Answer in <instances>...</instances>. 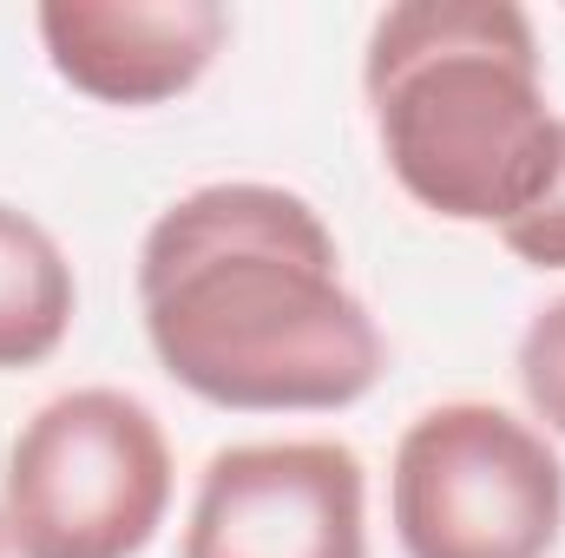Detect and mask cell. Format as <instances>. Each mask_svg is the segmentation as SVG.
Masks as SVG:
<instances>
[{
	"mask_svg": "<svg viewBox=\"0 0 565 558\" xmlns=\"http://www.w3.org/2000/svg\"><path fill=\"white\" fill-rule=\"evenodd\" d=\"M151 355L178 388L237 415H329L382 382V329L342 282L309 197L204 184L139 250Z\"/></svg>",
	"mask_w": 565,
	"mask_h": 558,
	"instance_id": "cell-1",
	"label": "cell"
},
{
	"mask_svg": "<svg viewBox=\"0 0 565 558\" xmlns=\"http://www.w3.org/2000/svg\"><path fill=\"white\" fill-rule=\"evenodd\" d=\"M369 106L402 191L454 224H513L559 164L533 20L513 0H402L369 33Z\"/></svg>",
	"mask_w": 565,
	"mask_h": 558,
	"instance_id": "cell-2",
	"label": "cell"
},
{
	"mask_svg": "<svg viewBox=\"0 0 565 558\" xmlns=\"http://www.w3.org/2000/svg\"><path fill=\"white\" fill-rule=\"evenodd\" d=\"M171 506L158 415L119 388L46 401L7 447L0 526L20 558H132Z\"/></svg>",
	"mask_w": 565,
	"mask_h": 558,
	"instance_id": "cell-3",
	"label": "cell"
},
{
	"mask_svg": "<svg viewBox=\"0 0 565 558\" xmlns=\"http://www.w3.org/2000/svg\"><path fill=\"white\" fill-rule=\"evenodd\" d=\"M388 506L408 558H546L565 519V466L507 408L447 401L402 433Z\"/></svg>",
	"mask_w": 565,
	"mask_h": 558,
	"instance_id": "cell-4",
	"label": "cell"
},
{
	"mask_svg": "<svg viewBox=\"0 0 565 558\" xmlns=\"http://www.w3.org/2000/svg\"><path fill=\"white\" fill-rule=\"evenodd\" d=\"M184 558H369L362 460L342 440H250L211 453Z\"/></svg>",
	"mask_w": 565,
	"mask_h": 558,
	"instance_id": "cell-5",
	"label": "cell"
},
{
	"mask_svg": "<svg viewBox=\"0 0 565 558\" xmlns=\"http://www.w3.org/2000/svg\"><path fill=\"white\" fill-rule=\"evenodd\" d=\"M33 20L53 73L99 106H158L191 93L231 33L217 0H46Z\"/></svg>",
	"mask_w": 565,
	"mask_h": 558,
	"instance_id": "cell-6",
	"label": "cell"
},
{
	"mask_svg": "<svg viewBox=\"0 0 565 558\" xmlns=\"http://www.w3.org/2000/svg\"><path fill=\"white\" fill-rule=\"evenodd\" d=\"M73 329V264L13 204H0V368L46 362Z\"/></svg>",
	"mask_w": 565,
	"mask_h": 558,
	"instance_id": "cell-7",
	"label": "cell"
},
{
	"mask_svg": "<svg viewBox=\"0 0 565 558\" xmlns=\"http://www.w3.org/2000/svg\"><path fill=\"white\" fill-rule=\"evenodd\" d=\"M520 388H526L533 415L553 433H565V296L546 302L520 335Z\"/></svg>",
	"mask_w": 565,
	"mask_h": 558,
	"instance_id": "cell-8",
	"label": "cell"
},
{
	"mask_svg": "<svg viewBox=\"0 0 565 558\" xmlns=\"http://www.w3.org/2000/svg\"><path fill=\"white\" fill-rule=\"evenodd\" d=\"M500 244L533 270H565V119H559V164H553L546 191L513 224H500Z\"/></svg>",
	"mask_w": 565,
	"mask_h": 558,
	"instance_id": "cell-9",
	"label": "cell"
},
{
	"mask_svg": "<svg viewBox=\"0 0 565 558\" xmlns=\"http://www.w3.org/2000/svg\"><path fill=\"white\" fill-rule=\"evenodd\" d=\"M0 552H7V526H0Z\"/></svg>",
	"mask_w": 565,
	"mask_h": 558,
	"instance_id": "cell-10",
	"label": "cell"
}]
</instances>
